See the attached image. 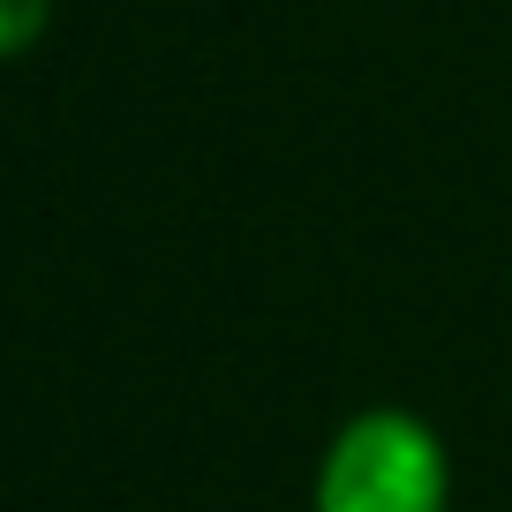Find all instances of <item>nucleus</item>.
<instances>
[{"label":"nucleus","mask_w":512,"mask_h":512,"mask_svg":"<svg viewBox=\"0 0 512 512\" xmlns=\"http://www.w3.org/2000/svg\"><path fill=\"white\" fill-rule=\"evenodd\" d=\"M317 512H445V452L407 415H362L339 430L317 475Z\"/></svg>","instance_id":"obj_1"},{"label":"nucleus","mask_w":512,"mask_h":512,"mask_svg":"<svg viewBox=\"0 0 512 512\" xmlns=\"http://www.w3.org/2000/svg\"><path fill=\"white\" fill-rule=\"evenodd\" d=\"M53 0H0V61L23 46H38V31H46Z\"/></svg>","instance_id":"obj_2"}]
</instances>
